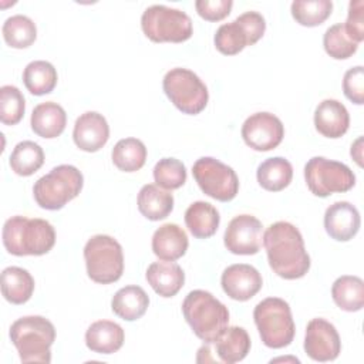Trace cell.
<instances>
[{
    "label": "cell",
    "instance_id": "cell-42",
    "mask_svg": "<svg viewBox=\"0 0 364 364\" xmlns=\"http://www.w3.org/2000/svg\"><path fill=\"white\" fill-rule=\"evenodd\" d=\"M235 20L243 27L245 33L249 37L250 46H253L263 37L264 30H266V21L260 13L246 11V13L240 14L239 17H236Z\"/></svg>",
    "mask_w": 364,
    "mask_h": 364
},
{
    "label": "cell",
    "instance_id": "cell-15",
    "mask_svg": "<svg viewBox=\"0 0 364 364\" xmlns=\"http://www.w3.org/2000/svg\"><path fill=\"white\" fill-rule=\"evenodd\" d=\"M220 284L230 299L246 301L262 289L263 280L257 269L246 263H237L223 270Z\"/></svg>",
    "mask_w": 364,
    "mask_h": 364
},
{
    "label": "cell",
    "instance_id": "cell-34",
    "mask_svg": "<svg viewBox=\"0 0 364 364\" xmlns=\"http://www.w3.org/2000/svg\"><path fill=\"white\" fill-rule=\"evenodd\" d=\"M330 0H294L291 3L293 18L306 27H316L324 23L331 14Z\"/></svg>",
    "mask_w": 364,
    "mask_h": 364
},
{
    "label": "cell",
    "instance_id": "cell-18",
    "mask_svg": "<svg viewBox=\"0 0 364 364\" xmlns=\"http://www.w3.org/2000/svg\"><path fill=\"white\" fill-rule=\"evenodd\" d=\"M314 125L323 136L340 138L350 125L348 111L337 100H323L314 111Z\"/></svg>",
    "mask_w": 364,
    "mask_h": 364
},
{
    "label": "cell",
    "instance_id": "cell-26",
    "mask_svg": "<svg viewBox=\"0 0 364 364\" xmlns=\"http://www.w3.org/2000/svg\"><path fill=\"white\" fill-rule=\"evenodd\" d=\"M34 291V279L23 267L10 266L1 272V294L11 304H23Z\"/></svg>",
    "mask_w": 364,
    "mask_h": 364
},
{
    "label": "cell",
    "instance_id": "cell-31",
    "mask_svg": "<svg viewBox=\"0 0 364 364\" xmlns=\"http://www.w3.org/2000/svg\"><path fill=\"white\" fill-rule=\"evenodd\" d=\"M114 165L124 172H135L141 169L146 161V148L136 138L119 139L111 154Z\"/></svg>",
    "mask_w": 364,
    "mask_h": 364
},
{
    "label": "cell",
    "instance_id": "cell-21",
    "mask_svg": "<svg viewBox=\"0 0 364 364\" xmlns=\"http://www.w3.org/2000/svg\"><path fill=\"white\" fill-rule=\"evenodd\" d=\"M124 330L119 324L109 320L92 323L85 333L87 347L98 354H112L124 344Z\"/></svg>",
    "mask_w": 364,
    "mask_h": 364
},
{
    "label": "cell",
    "instance_id": "cell-36",
    "mask_svg": "<svg viewBox=\"0 0 364 364\" xmlns=\"http://www.w3.org/2000/svg\"><path fill=\"white\" fill-rule=\"evenodd\" d=\"M215 47L225 55H235L240 53L246 46H250L249 37L243 27L233 20L232 23L222 24L215 34Z\"/></svg>",
    "mask_w": 364,
    "mask_h": 364
},
{
    "label": "cell",
    "instance_id": "cell-10",
    "mask_svg": "<svg viewBox=\"0 0 364 364\" xmlns=\"http://www.w3.org/2000/svg\"><path fill=\"white\" fill-rule=\"evenodd\" d=\"M304 179L310 192L326 198L336 192H347L355 185V175L343 162L313 156L304 166Z\"/></svg>",
    "mask_w": 364,
    "mask_h": 364
},
{
    "label": "cell",
    "instance_id": "cell-14",
    "mask_svg": "<svg viewBox=\"0 0 364 364\" xmlns=\"http://www.w3.org/2000/svg\"><path fill=\"white\" fill-rule=\"evenodd\" d=\"M304 351L314 361H333L341 351V341L336 327L324 318H313L307 323Z\"/></svg>",
    "mask_w": 364,
    "mask_h": 364
},
{
    "label": "cell",
    "instance_id": "cell-8",
    "mask_svg": "<svg viewBox=\"0 0 364 364\" xmlns=\"http://www.w3.org/2000/svg\"><path fill=\"white\" fill-rule=\"evenodd\" d=\"M144 34L155 43H182L192 36L191 17L179 10L164 4H154L145 9L141 17Z\"/></svg>",
    "mask_w": 364,
    "mask_h": 364
},
{
    "label": "cell",
    "instance_id": "cell-5",
    "mask_svg": "<svg viewBox=\"0 0 364 364\" xmlns=\"http://www.w3.org/2000/svg\"><path fill=\"white\" fill-rule=\"evenodd\" d=\"M253 318L266 347L283 348L293 341L296 326L290 306L283 299L267 297L262 300L255 307Z\"/></svg>",
    "mask_w": 364,
    "mask_h": 364
},
{
    "label": "cell",
    "instance_id": "cell-24",
    "mask_svg": "<svg viewBox=\"0 0 364 364\" xmlns=\"http://www.w3.org/2000/svg\"><path fill=\"white\" fill-rule=\"evenodd\" d=\"M218 357L222 363L233 364L242 361L250 350V337L243 327H226L213 341Z\"/></svg>",
    "mask_w": 364,
    "mask_h": 364
},
{
    "label": "cell",
    "instance_id": "cell-6",
    "mask_svg": "<svg viewBox=\"0 0 364 364\" xmlns=\"http://www.w3.org/2000/svg\"><path fill=\"white\" fill-rule=\"evenodd\" d=\"M82 183V173L75 166L58 165L37 179L33 195L43 209L58 210L81 192Z\"/></svg>",
    "mask_w": 364,
    "mask_h": 364
},
{
    "label": "cell",
    "instance_id": "cell-27",
    "mask_svg": "<svg viewBox=\"0 0 364 364\" xmlns=\"http://www.w3.org/2000/svg\"><path fill=\"white\" fill-rule=\"evenodd\" d=\"M138 209L149 220L165 219L173 209V196L158 185H144L138 193Z\"/></svg>",
    "mask_w": 364,
    "mask_h": 364
},
{
    "label": "cell",
    "instance_id": "cell-16",
    "mask_svg": "<svg viewBox=\"0 0 364 364\" xmlns=\"http://www.w3.org/2000/svg\"><path fill=\"white\" fill-rule=\"evenodd\" d=\"M73 138L80 149L97 152L109 138V127L105 117L95 111L81 114L74 124Z\"/></svg>",
    "mask_w": 364,
    "mask_h": 364
},
{
    "label": "cell",
    "instance_id": "cell-30",
    "mask_svg": "<svg viewBox=\"0 0 364 364\" xmlns=\"http://www.w3.org/2000/svg\"><path fill=\"white\" fill-rule=\"evenodd\" d=\"M23 82L33 95L48 94L57 85V70L48 61H31L23 71Z\"/></svg>",
    "mask_w": 364,
    "mask_h": 364
},
{
    "label": "cell",
    "instance_id": "cell-28",
    "mask_svg": "<svg viewBox=\"0 0 364 364\" xmlns=\"http://www.w3.org/2000/svg\"><path fill=\"white\" fill-rule=\"evenodd\" d=\"M257 182L259 185L270 192L283 191L293 178V166L283 156H273L263 161L257 166Z\"/></svg>",
    "mask_w": 364,
    "mask_h": 364
},
{
    "label": "cell",
    "instance_id": "cell-43",
    "mask_svg": "<svg viewBox=\"0 0 364 364\" xmlns=\"http://www.w3.org/2000/svg\"><path fill=\"white\" fill-rule=\"evenodd\" d=\"M351 156L355 159V162L360 166L363 165V162H361V159H363V138L361 136L351 145Z\"/></svg>",
    "mask_w": 364,
    "mask_h": 364
},
{
    "label": "cell",
    "instance_id": "cell-11",
    "mask_svg": "<svg viewBox=\"0 0 364 364\" xmlns=\"http://www.w3.org/2000/svg\"><path fill=\"white\" fill-rule=\"evenodd\" d=\"M192 175L202 192L216 200L229 202L239 191L236 172L212 156L199 158L192 166Z\"/></svg>",
    "mask_w": 364,
    "mask_h": 364
},
{
    "label": "cell",
    "instance_id": "cell-17",
    "mask_svg": "<svg viewBox=\"0 0 364 364\" xmlns=\"http://www.w3.org/2000/svg\"><path fill=\"white\" fill-rule=\"evenodd\" d=\"M360 213L350 202H334L326 209L324 228L334 240L347 242L353 239L360 229Z\"/></svg>",
    "mask_w": 364,
    "mask_h": 364
},
{
    "label": "cell",
    "instance_id": "cell-4",
    "mask_svg": "<svg viewBox=\"0 0 364 364\" xmlns=\"http://www.w3.org/2000/svg\"><path fill=\"white\" fill-rule=\"evenodd\" d=\"M10 340L23 363H50V347L55 340V328L43 316L17 318L10 327Z\"/></svg>",
    "mask_w": 364,
    "mask_h": 364
},
{
    "label": "cell",
    "instance_id": "cell-41",
    "mask_svg": "<svg viewBox=\"0 0 364 364\" xmlns=\"http://www.w3.org/2000/svg\"><path fill=\"white\" fill-rule=\"evenodd\" d=\"M364 3L363 0L350 1L348 4V16L344 23L347 34L355 41L360 43L364 40Z\"/></svg>",
    "mask_w": 364,
    "mask_h": 364
},
{
    "label": "cell",
    "instance_id": "cell-7",
    "mask_svg": "<svg viewBox=\"0 0 364 364\" xmlns=\"http://www.w3.org/2000/svg\"><path fill=\"white\" fill-rule=\"evenodd\" d=\"M88 277L101 284L117 282L124 272L122 247L108 235H95L84 246Z\"/></svg>",
    "mask_w": 364,
    "mask_h": 364
},
{
    "label": "cell",
    "instance_id": "cell-32",
    "mask_svg": "<svg viewBox=\"0 0 364 364\" xmlns=\"http://www.w3.org/2000/svg\"><path fill=\"white\" fill-rule=\"evenodd\" d=\"M43 148L33 141L18 142L10 155V166L20 176L33 175L43 166Z\"/></svg>",
    "mask_w": 364,
    "mask_h": 364
},
{
    "label": "cell",
    "instance_id": "cell-25",
    "mask_svg": "<svg viewBox=\"0 0 364 364\" xmlns=\"http://www.w3.org/2000/svg\"><path fill=\"white\" fill-rule=\"evenodd\" d=\"M220 222L219 212L208 202L198 200L189 205L185 212V223L189 232L198 239H208L218 230Z\"/></svg>",
    "mask_w": 364,
    "mask_h": 364
},
{
    "label": "cell",
    "instance_id": "cell-22",
    "mask_svg": "<svg viewBox=\"0 0 364 364\" xmlns=\"http://www.w3.org/2000/svg\"><path fill=\"white\" fill-rule=\"evenodd\" d=\"M31 129L41 138H57L63 134L67 124L64 108L53 101L41 102L31 112Z\"/></svg>",
    "mask_w": 364,
    "mask_h": 364
},
{
    "label": "cell",
    "instance_id": "cell-33",
    "mask_svg": "<svg viewBox=\"0 0 364 364\" xmlns=\"http://www.w3.org/2000/svg\"><path fill=\"white\" fill-rule=\"evenodd\" d=\"M4 41L13 48H27L37 37V28L34 21L23 14H14L9 17L1 28Z\"/></svg>",
    "mask_w": 364,
    "mask_h": 364
},
{
    "label": "cell",
    "instance_id": "cell-38",
    "mask_svg": "<svg viewBox=\"0 0 364 364\" xmlns=\"http://www.w3.org/2000/svg\"><path fill=\"white\" fill-rule=\"evenodd\" d=\"M26 111V101L21 91L14 85L0 88V121L4 125H16Z\"/></svg>",
    "mask_w": 364,
    "mask_h": 364
},
{
    "label": "cell",
    "instance_id": "cell-12",
    "mask_svg": "<svg viewBox=\"0 0 364 364\" xmlns=\"http://www.w3.org/2000/svg\"><path fill=\"white\" fill-rule=\"evenodd\" d=\"M242 136L246 145L255 151L274 149L284 136L282 121L270 112H256L242 125Z\"/></svg>",
    "mask_w": 364,
    "mask_h": 364
},
{
    "label": "cell",
    "instance_id": "cell-29",
    "mask_svg": "<svg viewBox=\"0 0 364 364\" xmlns=\"http://www.w3.org/2000/svg\"><path fill=\"white\" fill-rule=\"evenodd\" d=\"M334 303L344 311H358L364 306V282L358 276H341L331 287Z\"/></svg>",
    "mask_w": 364,
    "mask_h": 364
},
{
    "label": "cell",
    "instance_id": "cell-2",
    "mask_svg": "<svg viewBox=\"0 0 364 364\" xmlns=\"http://www.w3.org/2000/svg\"><path fill=\"white\" fill-rule=\"evenodd\" d=\"M3 245L14 256H41L55 243V230L46 219L11 216L3 226Z\"/></svg>",
    "mask_w": 364,
    "mask_h": 364
},
{
    "label": "cell",
    "instance_id": "cell-35",
    "mask_svg": "<svg viewBox=\"0 0 364 364\" xmlns=\"http://www.w3.org/2000/svg\"><path fill=\"white\" fill-rule=\"evenodd\" d=\"M323 46L326 53L336 60H346L351 57L358 48V43H355L347 34L346 27L341 23H337L326 30Z\"/></svg>",
    "mask_w": 364,
    "mask_h": 364
},
{
    "label": "cell",
    "instance_id": "cell-13",
    "mask_svg": "<svg viewBox=\"0 0 364 364\" xmlns=\"http://www.w3.org/2000/svg\"><path fill=\"white\" fill-rule=\"evenodd\" d=\"M263 225L252 215L235 216L225 230V246L235 255H255L260 250Z\"/></svg>",
    "mask_w": 364,
    "mask_h": 364
},
{
    "label": "cell",
    "instance_id": "cell-23",
    "mask_svg": "<svg viewBox=\"0 0 364 364\" xmlns=\"http://www.w3.org/2000/svg\"><path fill=\"white\" fill-rule=\"evenodd\" d=\"M149 306V297L145 290L139 286L131 284L119 289L112 300L111 309L112 311L127 321H134L141 318Z\"/></svg>",
    "mask_w": 364,
    "mask_h": 364
},
{
    "label": "cell",
    "instance_id": "cell-19",
    "mask_svg": "<svg viewBox=\"0 0 364 364\" xmlns=\"http://www.w3.org/2000/svg\"><path fill=\"white\" fill-rule=\"evenodd\" d=\"M146 282L162 297L175 296L185 283V273L182 267L171 260L154 262L145 273Z\"/></svg>",
    "mask_w": 364,
    "mask_h": 364
},
{
    "label": "cell",
    "instance_id": "cell-40",
    "mask_svg": "<svg viewBox=\"0 0 364 364\" xmlns=\"http://www.w3.org/2000/svg\"><path fill=\"white\" fill-rule=\"evenodd\" d=\"M232 0H198L195 7L198 14L208 21H219L229 16L232 10Z\"/></svg>",
    "mask_w": 364,
    "mask_h": 364
},
{
    "label": "cell",
    "instance_id": "cell-39",
    "mask_svg": "<svg viewBox=\"0 0 364 364\" xmlns=\"http://www.w3.org/2000/svg\"><path fill=\"white\" fill-rule=\"evenodd\" d=\"M344 95L354 104H364V68L361 65L347 70L343 78Z\"/></svg>",
    "mask_w": 364,
    "mask_h": 364
},
{
    "label": "cell",
    "instance_id": "cell-9",
    "mask_svg": "<svg viewBox=\"0 0 364 364\" xmlns=\"http://www.w3.org/2000/svg\"><path fill=\"white\" fill-rule=\"evenodd\" d=\"M162 87L171 102L183 114L196 115L208 104V88L191 70L179 67L169 70L164 77Z\"/></svg>",
    "mask_w": 364,
    "mask_h": 364
},
{
    "label": "cell",
    "instance_id": "cell-20",
    "mask_svg": "<svg viewBox=\"0 0 364 364\" xmlns=\"http://www.w3.org/2000/svg\"><path fill=\"white\" fill-rule=\"evenodd\" d=\"M186 232L176 223L159 226L152 236V250L162 260H178L188 250Z\"/></svg>",
    "mask_w": 364,
    "mask_h": 364
},
{
    "label": "cell",
    "instance_id": "cell-37",
    "mask_svg": "<svg viewBox=\"0 0 364 364\" xmlns=\"http://www.w3.org/2000/svg\"><path fill=\"white\" fill-rule=\"evenodd\" d=\"M154 179L159 188L172 191L186 182V168L175 158H162L154 166Z\"/></svg>",
    "mask_w": 364,
    "mask_h": 364
},
{
    "label": "cell",
    "instance_id": "cell-3",
    "mask_svg": "<svg viewBox=\"0 0 364 364\" xmlns=\"http://www.w3.org/2000/svg\"><path fill=\"white\" fill-rule=\"evenodd\" d=\"M182 313L198 338L205 343H213L228 327V307L212 293L205 290H192L182 303Z\"/></svg>",
    "mask_w": 364,
    "mask_h": 364
},
{
    "label": "cell",
    "instance_id": "cell-1",
    "mask_svg": "<svg viewBox=\"0 0 364 364\" xmlns=\"http://www.w3.org/2000/svg\"><path fill=\"white\" fill-rule=\"evenodd\" d=\"M263 245L272 270L286 279L303 277L310 269V256L306 252L300 230L289 222L270 225L263 235Z\"/></svg>",
    "mask_w": 364,
    "mask_h": 364
}]
</instances>
